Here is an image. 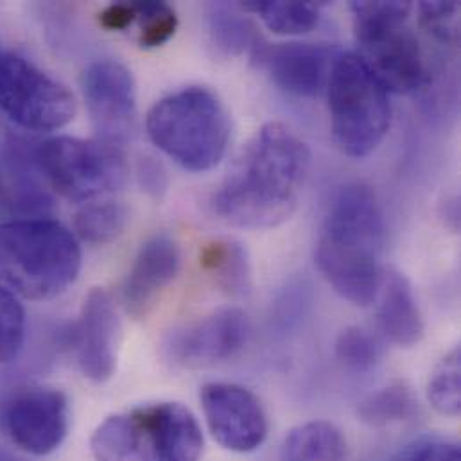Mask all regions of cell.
Segmentation results:
<instances>
[{
    "instance_id": "1",
    "label": "cell",
    "mask_w": 461,
    "mask_h": 461,
    "mask_svg": "<svg viewBox=\"0 0 461 461\" xmlns=\"http://www.w3.org/2000/svg\"><path fill=\"white\" fill-rule=\"evenodd\" d=\"M311 167L307 144L269 122L240 149L214 196L216 214L240 229H271L296 209Z\"/></svg>"
},
{
    "instance_id": "2",
    "label": "cell",
    "mask_w": 461,
    "mask_h": 461,
    "mask_svg": "<svg viewBox=\"0 0 461 461\" xmlns=\"http://www.w3.org/2000/svg\"><path fill=\"white\" fill-rule=\"evenodd\" d=\"M384 221L370 187L350 184L338 191L316 246V264L334 291L366 307L383 284Z\"/></svg>"
},
{
    "instance_id": "3",
    "label": "cell",
    "mask_w": 461,
    "mask_h": 461,
    "mask_svg": "<svg viewBox=\"0 0 461 461\" xmlns=\"http://www.w3.org/2000/svg\"><path fill=\"white\" fill-rule=\"evenodd\" d=\"M81 269L76 235L47 218L0 225V280L14 294L52 300L63 294Z\"/></svg>"
},
{
    "instance_id": "4",
    "label": "cell",
    "mask_w": 461,
    "mask_h": 461,
    "mask_svg": "<svg viewBox=\"0 0 461 461\" xmlns=\"http://www.w3.org/2000/svg\"><path fill=\"white\" fill-rule=\"evenodd\" d=\"M153 144L184 169L205 173L225 157L231 126L221 99L203 86H187L160 99L148 113Z\"/></svg>"
},
{
    "instance_id": "5",
    "label": "cell",
    "mask_w": 461,
    "mask_h": 461,
    "mask_svg": "<svg viewBox=\"0 0 461 461\" xmlns=\"http://www.w3.org/2000/svg\"><path fill=\"white\" fill-rule=\"evenodd\" d=\"M334 140L350 158L370 157L392 126L390 92L356 52L338 54L327 81Z\"/></svg>"
},
{
    "instance_id": "6",
    "label": "cell",
    "mask_w": 461,
    "mask_h": 461,
    "mask_svg": "<svg viewBox=\"0 0 461 461\" xmlns=\"http://www.w3.org/2000/svg\"><path fill=\"white\" fill-rule=\"evenodd\" d=\"M411 9L401 0L350 4L361 58L388 92L413 94L429 81L420 41L408 23Z\"/></svg>"
},
{
    "instance_id": "7",
    "label": "cell",
    "mask_w": 461,
    "mask_h": 461,
    "mask_svg": "<svg viewBox=\"0 0 461 461\" xmlns=\"http://www.w3.org/2000/svg\"><path fill=\"white\" fill-rule=\"evenodd\" d=\"M47 185L70 202H92L124 187L128 160L122 146L104 140L54 137L36 146Z\"/></svg>"
},
{
    "instance_id": "8",
    "label": "cell",
    "mask_w": 461,
    "mask_h": 461,
    "mask_svg": "<svg viewBox=\"0 0 461 461\" xmlns=\"http://www.w3.org/2000/svg\"><path fill=\"white\" fill-rule=\"evenodd\" d=\"M0 113L29 131H54L76 113L70 90L14 52H0Z\"/></svg>"
},
{
    "instance_id": "9",
    "label": "cell",
    "mask_w": 461,
    "mask_h": 461,
    "mask_svg": "<svg viewBox=\"0 0 461 461\" xmlns=\"http://www.w3.org/2000/svg\"><path fill=\"white\" fill-rule=\"evenodd\" d=\"M0 426L22 451L47 456L59 449L68 435V399L49 386L16 388L0 406Z\"/></svg>"
},
{
    "instance_id": "10",
    "label": "cell",
    "mask_w": 461,
    "mask_h": 461,
    "mask_svg": "<svg viewBox=\"0 0 461 461\" xmlns=\"http://www.w3.org/2000/svg\"><path fill=\"white\" fill-rule=\"evenodd\" d=\"M81 88L99 140L117 146L130 140L137 126L131 72L115 59H99L85 68Z\"/></svg>"
},
{
    "instance_id": "11",
    "label": "cell",
    "mask_w": 461,
    "mask_h": 461,
    "mask_svg": "<svg viewBox=\"0 0 461 461\" xmlns=\"http://www.w3.org/2000/svg\"><path fill=\"white\" fill-rule=\"evenodd\" d=\"M249 332L244 311L223 307L175 329L164 341V354L184 368L212 366L235 357L246 347Z\"/></svg>"
},
{
    "instance_id": "12",
    "label": "cell",
    "mask_w": 461,
    "mask_h": 461,
    "mask_svg": "<svg viewBox=\"0 0 461 461\" xmlns=\"http://www.w3.org/2000/svg\"><path fill=\"white\" fill-rule=\"evenodd\" d=\"M200 399L207 426L223 449L246 455L266 442L267 415L248 388L231 383H211L203 386Z\"/></svg>"
},
{
    "instance_id": "13",
    "label": "cell",
    "mask_w": 461,
    "mask_h": 461,
    "mask_svg": "<svg viewBox=\"0 0 461 461\" xmlns=\"http://www.w3.org/2000/svg\"><path fill=\"white\" fill-rule=\"evenodd\" d=\"M119 318L112 296L95 287L85 298L79 320L67 332L81 374L97 384L110 381L117 366Z\"/></svg>"
},
{
    "instance_id": "14",
    "label": "cell",
    "mask_w": 461,
    "mask_h": 461,
    "mask_svg": "<svg viewBox=\"0 0 461 461\" xmlns=\"http://www.w3.org/2000/svg\"><path fill=\"white\" fill-rule=\"evenodd\" d=\"M336 52L316 43L258 45L253 58L285 94L316 97L327 88Z\"/></svg>"
},
{
    "instance_id": "15",
    "label": "cell",
    "mask_w": 461,
    "mask_h": 461,
    "mask_svg": "<svg viewBox=\"0 0 461 461\" xmlns=\"http://www.w3.org/2000/svg\"><path fill=\"white\" fill-rule=\"evenodd\" d=\"M182 266L178 242L167 233L148 239L122 284V303L133 316H142L155 303L157 296L176 278Z\"/></svg>"
},
{
    "instance_id": "16",
    "label": "cell",
    "mask_w": 461,
    "mask_h": 461,
    "mask_svg": "<svg viewBox=\"0 0 461 461\" xmlns=\"http://www.w3.org/2000/svg\"><path fill=\"white\" fill-rule=\"evenodd\" d=\"M144 424L157 461H200L203 433L194 413L178 402H155L135 408Z\"/></svg>"
},
{
    "instance_id": "17",
    "label": "cell",
    "mask_w": 461,
    "mask_h": 461,
    "mask_svg": "<svg viewBox=\"0 0 461 461\" xmlns=\"http://www.w3.org/2000/svg\"><path fill=\"white\" fill-rule=\"evenodd\" d=\"M379 293L377 320L384 336L402 348L419 345L424 338V318L410 280L399 271H390L383 276Z\"/></svg>"
},
{
    "instance_id": "18",
    "label": "cell",
    "mask_w": 461,
    "mask_h": 461,
    "mask_svg": "<svg viewBox=\"0 0 461 461\" xmlns=\"http://www.w3.org/2000/svg\"><path fill=\"white\" fill-rule=\"evenodd\" d=\"M90 449L97 461H157L149 435L135 410L101 422L90 438Z\"/></svg>"
},
{
    "instance_id": "19",
    "label": "cell",
    "mask_w": 461,
    "mask_h": 461,
    "mask_svg": "<svg viewBox=\"0 0 461 461\" xmlns=\"http://www.w3.org/2000/svg\"><path fill=\"white\" fill-rule=\"evenodd\" d=\"M280 461H347V442L330 422H305L284 438Z\"/></svg>"
},
{
    "instance_id": "20",
    "label": "cell",
    "mask_w": 461,
    "mask_h": 461,
    "mask_svg": "<svg viewBox=\"0 0 461 461\" xmlns=\"http://www.w3.org/2000/svg\"><path fill=\"white\" fill-rule=\"evenodd\" d=\"M207 32L212 47L227 58L255 50L258 43L257 27L244 16L239 4L212 2L207 5Z\"/></svg>"
},
{
    "instance_id": "21",
    "label": "cell",
    "mask_w": 461,
    "mask_h": 461,
    "mask_svg": "<svg viewBox=\"0 0 461 461\" xmlns=\"http://www.w3.org/2000/svg\"><path fill=\"white\" fill-rule=\"evenodd\" d=\"M200 262L230 296L240 298L249 293L251 267L240 242L233 239H216L203 248Z\"/></svg>"
},
{
    "instance_id": "22",
    "label": "cell",
    "mask_w": 461,
    "mask_h": 461,
    "mask_svg": "<svg viewBox=\"0 0 461 461\" xmlns=\"http://www.w3.org/2000/svg\"><path fill=\"white\" fill-rule=\"evenodd\" d=\"M244 13H253L262 18L269 31L276 34H305L312 31L321 16V2H273L249 0L239 4Z\"/></svg>"
},
{
    "instance_id": "23",
    "label": "cell",
    "mask_w": 461,
    "mask_h": 461,
    "mask_svg": "<svg viewBox=\"0 0 461 461\" xmlns=\"http://www.w3.org/2000/svg\"><path fill=\"white\" fill-rule=\"evenodd\" d=\"M417 411L419 402L413 392L404 383H393L363 399L357 417L366 426L379 429L408 422L415 419Z\"/></svg>"
},
{
    "instance_id": "24",
    "label": "cell",
    "mask_w": 461,
    "mask_h": 461,
    "mask_svg": "<svg viewBox=\"0 0 461 461\" xmlns=\"http://www.w3.org/2000/svg\"><path fill=\"white\" fill-rule=\"evenodd\" d=\"M128 223V211L119 202H90L74 220L76 233L92 244H104L117 239Z\"/></svg>"
},
{
    "instance_id": "25",
    "label": "cell",
    "mask_w": 461,
    "mask_h": 461,
    "mask_svg": "<svg viewBox=\"0 0 461 461\" xmlns=\"http://www.w3.org/2000/svg\"><path fill=\"white\" fill-rule=\"evenodd\" d=\"M429 404L444 417H458L461 410V354L455 347L435 368L428 384Z\"/></svg>"
},
{
    "instance_id": "26",
    "label": "cell",
    "mask_w": 461,
    "mask_h": 461,
    "mask_svg": "<svg viewBox=\"0 0 461 461\" xmlns=\"http://www.w3.org/2000/svg\"><path fill=\"white\" fill-rule=\"evenodd\" d=\"M336 359L350 372H370L383 359L381 341L363 327H347L336 339Z\"/></svg>"
},
{
    "instance_id": "27",
    "label": "cell",
    "mask_w": 461,
    "mask_h": 461,
    "mask_svg": "<svg viewBox=\"0 0 461 461\" xmlns=\"http://www.w3.org/2000/svg\"><path fill=\"white\" fill-rule=\"evenodd\" d=\"M137 20L139 23V43L146 49H155L167 43L176 29L178 16L175 7L167 2L157 0H135Z\"/></svg>"
},
{
    "instance_id": "28",
    "label": "cell",
    "mask_w": 461,
    "mask_h": 461,
    "mask_svg": "<svg viewBox=\"0 0 461 461\" xmlns=\"http://www.w3.org/2000/svg\"><path fill=\"white\" fill-rule=\"evenodd\" d=\"M25 339V311L16 294L0 284V365L18 357Z\"/></svg>"
},
{
    "instance_id": "29",
    "label": "cell",
    "mask_w": 461,
    "mask_h": 461,
    "mask_svg": "<svg viewBox=\"0 0 461 461\" xmlns=\"http://www.w3.org/2000/svg\"><path fill=\"white\" fill-rule=\"evenodd\" d=\"M422 25L440 41L456 45L460 40V5L456 2H422L419 5Z\"/></svg>"
},
{
    "instance_id": "30",
    "label": "cell",
    "mask_w": 461,
    "mask_h": 461,
    "mask_svg": "<svg viewBox=\"0 0 461 461\" xmlns=\"http://www.w3.org/2000/svg\"><path fill=\"white\" fill-rule=\"evenodd\" d=\"M392 461H461L460 446L444 438H424L408 446Z\"/></svg>"
},
{
    "instance_id": "31",
    "label": "cell",
    "mask_w": 461,
    "mask_h": 461,
    "mask_svg": "<svg viewBox=\"0 0 461 461\" xmlns=\"http://www.w3.org/2000/svg\"><path fill=\"white\" fill-rule=\"evenodd\" d=\"M137 178L140 187L155 198H160L166 194L167 185H169V178H167V171L164 169V166L153 158V157H144L139 162L137 167Z\"/></svg>"
},
{
    "instance_id": "32",
    "label": "cell",
    "mask_w": 461,
    "mask_h": 461,
    "mask_svg": "<svg viewBox=\"0 0 461 461\" xmlns=\"http://www.w3.org/2000/svg\"><path fill=\"white\" fill-rule=\"evenodd\" d=\"M137 20L135 2L110 4L99 13V23L108 31H126Z\"/></svg>"
},
{
    "instance_id": "33",
    "label": "cell",
    "mask_w": 461,
    "mask_h": 461,
    "mask_svg": "<svg viewBox=\"0 0 461 461\" xmlns=\"http://www.w3.org/2000/svg\"><path fill=\"white\" fill-rule=\"evenodd\" d=\"M7 205L5 202V189H4V180H2V175H0V207Z\"/></svg>"
}]
</instances>
